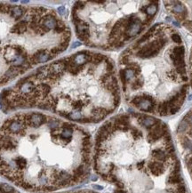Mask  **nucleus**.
I'll return each instance as SVG.
<instances>
[{
	"label": "nucleus",
	"mask_w": 192,
	"mask_h": 193,
	"mask_svg": "<svg viewBox=\"0 0 192 193\" xmlns=\"http://www.w3.org/2000/svg\"><path fill=\"white\" fill-rule=\"evenodd\" d=\"M71 193H97L94 191H90V190H80V191H77V192H71Z\"/></svg>",
	"instance_id": "423d86ee"
},
{
	"label": "nucleus",
	"mask_w": 192,
	"mask_h": 193,
	"mask_svg": "<svg viewBox=\"0 0 192 193\" xmlns=\"http://www.w3.org/2000/svg\"><path fill=\"white\" fill-rule=\"evenodd\" d=\"M90 135L42 112L11 117L0 128V175L25 190L51 191L89 175Z\"/></svg>",
	"instance_id": "f257e3e1"
},
{
	"label": "nucleus",
	"mask_w": 192,
	"mask_h": 193,
	"mask_svg": "<svg viewBox=\"0 0 192 193\" xmlns=\"http://www.w3.org/2000/svg\"><path fill=\"white\" fill-rule=\"evenodd\" d=\"M80 44H81V43H79V42H77V43H75V44H73L72 47H73V48H75L76 46H80Z\"/></svg>",
	"instance_id": "0eeeda50"
},
{
	"label": "nucleus",
	"mask_w": 192,
	"mask_h": 193,
	"mask_svg": "<svg viewBox=\"0 0 192 193\" xmlns=\"http://www.w3.org/2000/svg\"><path fill=\"white\" fill-rule=\"evenodd\" d=\"M189 101H192V95H190V96L189 97Z\"/></svg>",
	"instance_id": "6e6552de"
},
{
	"label": "nucleus",
	"mask_w": 192,
	"mask_h": 193,
	"mask_svg": "<svg viewBox=\"0 0 192 193\" xmlns=\"http://www.w3.org/2000/svg\"><path fill=\"white\" fill-rule=\"evenodd\" d=\"M58 11H59V14H60L61 15H63L65 12V7L64 6H61V7L58 8Z\"/></svg>",
	"instance_id": "39448f33"
},
{
	"label": "nucleus",
	"mask_w": 192,
	"mask_h": 193,
	"mask_svg": "<svg viewBox=\"0 0 192 193\" xmlns=\"http://www.w3.org/2000/svg\"><path fill=\"white\" fill-rule=\"evenodd\" d=\"M118 102L113 62L86 50L38 68L1 94L5 112L36 109L81 123L100 122Z\"/></svg>",
	"instance_id": "f03ea898"
},
{
	"label": "nucleus",
	"mask_w": 192,
	"mask_h": 193,
	"mask_svg": "<svg viewBox=\"0 0 192 193\" xmlns=\"http://www.w3.org/2000/svg\"><path fill=\"white\" fill-rule=\"evenodd\" d=\"M172 39L174 40V42H175V43L177 44H180L181 43V38L180 37V35L177 33H173L172 34Z\"/></svg>",
	"instance_id": "20e7f679"
},
{
	"label": "nucleus",
	"mask_w": 192,
	"mask_h": 193,
	"mask_svg": "<svg viewBox=\"0 0 192 193\" xmlns=\"http://www.w3.org/2000/svg\"><path fill=\"white\" fill-rule=\"evenodd\" d=\"M138 125L124 114L101 127L96 172L117 186L114 193H187L166 125L160 120L149 127Z\"/></svg>",
	"instance_id": "7ed1b4c3"
}]
</instances>
